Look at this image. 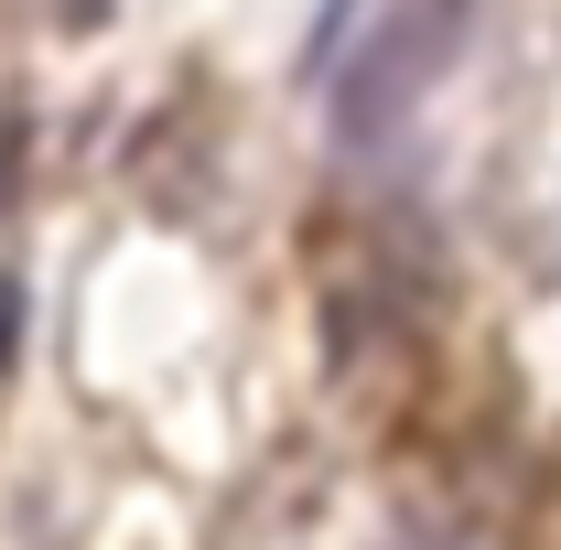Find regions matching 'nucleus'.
<instances>
[{
  "mask_svg": "<svg viewBox=\"0 0 561 550\" xmlns=\"http://www.w3.org/2000/svg\"><path fill=\"white\" fill-rule=\"evenodd\" d=\"M465 22H476V0H400L356 55H335V130L346 140H389L411 119L421 98H432V76L465 55Z\"/></svg>",
  "mask_w": 561,
  "mask_h": 550,
  "instance_id": "f257e3e1",
  "label": "nucleus"
},
{
  "mask_svg": "<svg viewBox=\"0 0 561 550\" xmlns=\"http://www.w3.org/2000/svg\"><path fill=\"white\" fill-rule=\"evenodd\" d=\"M346 33H356V0H324V11H313V44H302V55H313V66H335V55H346Z\"/></svg>",
  "mask_w": 561,
  "mask_h": 550,
  "instance_id": "f03ea898",
  "label": "nucleus"
},
{
  "mask_svg": "<svg viewBox=\"0 0 561 550\" xmlns=\"http://www.w3.org/2000/svg\"><path fill=\"white\" fill-rule=\"evenodd\" d=\"M11 184H22V119H0V206H11Z\"/></svg>",
  "mask_w": 561,
  "mask_h": 550,
  "instance_id": "7ed1b4c3",
  "label": "nucleus"
},
{
  "mask_svg": "<svg viewBox=\"0 0 561 550\" xmlns=\"http://www.w3.org/2000/svg\"><path fill=\"white\" fill-rule=\"evenodd\" d=\"M11 345H22V335H11V280H0V367H11Z\"/></svg>",
  "mask_w": 561,
  "mask_h": 550,
  "instance_id": "20e7f679",
  "label": "nucleus"
}]
</instances>
